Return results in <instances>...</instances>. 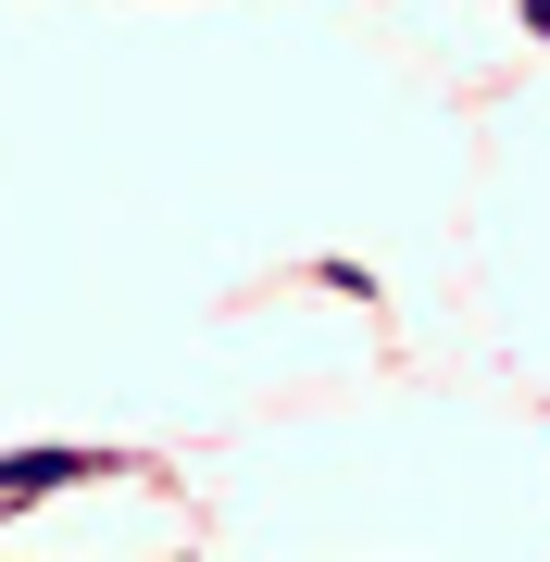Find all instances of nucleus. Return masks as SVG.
<instances>
[{
  "mask_svg": "<svg viewBox=\"0 0 550 562\" xmlns=\"http://www.w3.org/2000/svg\"><path fill=\"white\" fill-rule=\"evenodd\" d=\"M526 25H538V38H550V0H526Z\"/></svg>",
  "mask_w": 550,
  "mask_h": 562,
  "instance_id": "nucleus-2",
  "label": "nucleus"
},
{
  "mask_svg": "<svg viewBox=\"0 0 550 562\" xmlns=\"http://www.w3.org/2000/svg\"><path fill=\"white\" fill-rule=\"evenodd\" d=\"M88 475H138V450H0V501H38V487H88Z\"/></svg>",
  "mask_w": 550,
  "mask_h": 562,
  "instance_id": "nucleus-1",
  "label": "nucleus"
}]
</instances>
